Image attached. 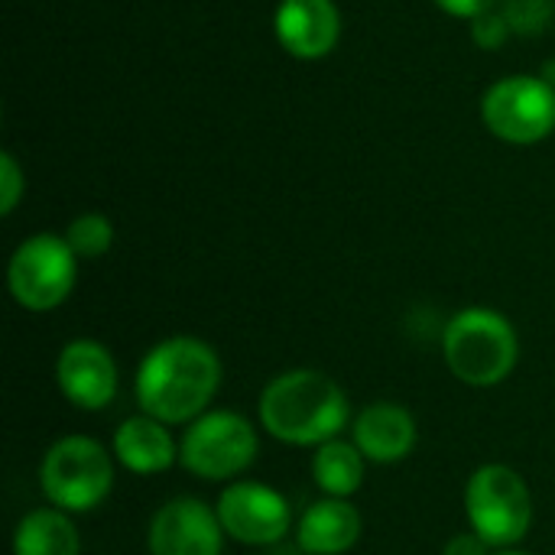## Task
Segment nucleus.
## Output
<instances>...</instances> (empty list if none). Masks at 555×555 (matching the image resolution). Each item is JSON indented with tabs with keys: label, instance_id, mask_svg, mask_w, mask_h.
Listing matches in <instances>:
<instances>
[{
	"label": "nucleus",
	"instance_id": "f257e3e1",
	"mask_svg": "<svg viewBox=\"0 0 555 555\" xmlns=\"http://www.w3.org/2000/svg\"><path fill=\"white\" fill-rule=\"evenodd\" d=\"M221 374V358L208 341L172 335L143 354L133 377V397L140 413L166 426H189L208 413Z\"/></svg>",
	"mask_w": 555,
	"mask_h": 555
},
{
	"label": "nucleus",
	"instance_id": "f03ea898",
	"mask_svg": "<svg viewBox=\"0 0 555 555\" xmlns=\"http://www.w3.org/2000/svg\"><path fill=\"white\" fill-rule=\"evenodd\" d=\"M267 436L296 449H319L351 426L348 393L335 377L315 367H293L276 374L257 403Z\"/></svg>",
	"mask_w": 555,
	"mask_h": 555
},
{
	"label": "nucleus",
	"instance_id": "7ed1b4c3",
	"mask_svg": "<svg viewBox=\"0 0 555 555\" xmlns=\"http://www.w3.org/2000/svg\"><path fill=\"white\" fill-rule=\"evenodd\" d=\"M442 358L455 380L485 390L504 384L517 371L520 338L504 312L472 306L446 322Z\"/></svg>",
	"mask_w": 555,
	"mask_h": 555
},
{
	"label": "nucleus",
	"instance_id": "20e7f679",
	"mask_svg": "<svg viewBox=\"0 0 555 555\" xmlns=\"http://www.w3.org/2000/svg\"><path fill=\"white\" fill-rule=\"evenodd\" d=\"M42 498L65 514H91L114 488V452L91 436H62L39 462Z\"/></svg>",
	"mask_w": 555,
	"mask_h": 555
},
{
	"label": "nucleus",
	"instance_id": "39448f33",
	"mask_svg": "<svg viewBox=\"0 0 555 555\" xmlns=\"http://www.w3.org/2000/svg\"><path fill=\"white\" fill-rule=\"evenodd\" d=\"M468 527L491 550H514L533 527V494L520 472L491 462L481 465L465 485Z\"/></svg>",
	"mask_w": 555,
	"mask_h": 555
},
{
	"label": "nucleus",
	"instance_id": "423d86ee",
	"mask_svg": "<svg viewBox=\"0 0 555 555\" xmlns=\"http://www.w3.org/2000/svg\"><path fill=\"white\" fill-rule=\"evenodd\" d=\"M260 452L257 426L234 410H208L182 429L179 465L198 481H234Z\"/></svg>",
	"mask_w": 555,
	"mask_h": 555
},
{
	"label": "nucleus",
	"instance_id": "0eeeda50",
	"mask_svg": "<svg viewBox=\"0 0 555 555\" xmlns=\"http://www.w3.org/2000/svg\"><path fill=\"white\" fill-rule=\"evenodd\" d=\"M78 280V257L59 234H33L20 241L7 263V286L20 309L52 312L59 309Z\"/></svg>",
	"mask_w": 555,
	"mask_h": 555
},
{
	"label": "nucleus",
	"instance_id": "6e6552de",
	"mask_svg": "<svg viewBox=\"0 0 555 555\" xmlns=\"http://www.w3.org/2000/svg\"><path fill=\"white\" fill-rule=\"evenodd\" d=\"M485 127L514 146H533L555 130V88L540 75H507L481 98Z\"/></svg>",
	"mask_w": 555,
	"mask_h": 555
},
{
	"label": "nucleus",
	"instance_id": "1a4fd4ad",
	"mask_svg": "<svg viewBox=\"0 0 555 555\" xmlns=\"http://www.w3.org/2000/svg\"><path fill=\"white\" fill-rule=\"evenodd\" d=\"M215 511L224 533L241 546H276L293 530L289 501L260 481H231Z\"/></svg>",
	"mask_w": 555,
	"mask_h": 555
},
{
	"label": "nucleus",
	"instance_id": "9d476101",
	"mask_svg": "<svg viewBox=\"0 0 555 555\" xmlns=\"http://www.w3.org/2000/svg\"><path fill=\"white\" fill-rule=\"evenodd\" d=\"M224 537L215 507L198 498H172L153 514L146 550L150 555H221Z\"/></svg>",
	"mask_w": 555,
	"mask_h": 555
},
{
	"label": "nucleus",
	"instance_id": "9b49d317",
	"mask_svg": "<svg viewBox=\"0 0 555 555\" xmlns=\"http://www.w3.org/2000/svg\"><path fill=\"white\" fill-rule=\"evenodd\" d=\"M55 384L72 406L85 413H98L111 406L117 397L120 387L117 361L107 351V345L94 338H72L62 345L55 358Z\"/></svg>",
	"mask_w": 555,
	"mask_h": 555
},
{
	"label": "nucleus",
	"instance_id": "f8f14e48",
	"mask_svg": "<svg viewBox=\"0 0 555 555\" xmlns=\"http://www.w3.org/2000/svg\"><path fill=\"white\" fill-rule=\"evenodd\" d=\"M273 33L293 59L315 62L338 46L341 13L335 0H280Z\"/></svg>",
	"mask_w": 555,
	"mask_h": 555
},
{
	"label": "nucleus",
	"instance_id": "ddd939ff",
	"mask_svg": "<svg viewBox=\"0 0 555 555\" xmlns=\"http://www.w3.org/2000/svg\"><path fill=\"white\" fill-rule=\"evenodd\" d=\"M416 439H420L416 416L390 400H377L351 420V442L374 465H397L410 459Z\"/></svg>",
	"mask_w": 555,
	"mask_h": 555
},
{
	"label": "nucleus",
	"instance_id": "4468645a",
	"mask_svg": "<svg viewBox=\"0 0 555 555\" xmlns=\"http://www.w3.org/2000/svg\"><path fill=\"white\" fill-rule=\"evenodd\" d=\"M364 533L361 511L345 498H322L309 504L296 524V546L306 555H345Z\"/></svg>",
	"mask_w": 555,
	"mask_h": 555
},
{
	"label": "nucleus",
	"instance_id": "2eb2a0df",
	"mask_svg": "<svg viewBox=\"0 0 555 555\" xmlns=\"http://www.w3.org/2000/svg\"><path fill=\"white\" fill-rule=\"evenodd\" d=\"M114 459L133 472V475H163L179 462V442L172 439L169 426L140 413L124 420L114 429V442H111Z\"/></svg>",
	"mask_w": 555,
	"mask_h": 555
},
{
	"label": "nucleus",
	"instance_id": "dca6fc26",
	"mask_svg": "<svg viewBox=\"0 0 555 555\" xmlns=\"http://www.w3.org/2000/svg\"><path fill=\"white\" fill-rule=\"evenodd\" d=\"M13 555H81L72 514L52 504L29 511L13 530Z\"/></svg>",
	"mask_w": 555,
	"mask_h": 555
},
{
	"label": "nucleus",
	"instance_id": "f3484780",
	"mask_svg": "<svg viewBox=\"0 0 555 555\" xmlns=\"http://www.w3.org/2000/svg\"><path fill=\"white\" fill-rule=\"evenodd\" d=\"M364 455L354 442L332 439L312 455V481L325 498H354L364 488Z\"/></svg>",
	"mask_w": 555,
	"mask_h": 555
},
{
	"label": "nucleus",
	"instance_id": "a211bd4d",
	"mask_svg": "<svg viewBox=\"0 0 555 555\" xmlns=\"http://www.w3.org/2000/svg\"><path fill=\"white\" fill-rule=\"evenodd\" d=\"M65 241H68V247L75 250V257H81V260H98V257H104V254L111 250V244H114V224H111V218H104V215H98V211H85V215H78V218L68 221Z\"/></svg>",
	"mask_w": 555,
	"mask_h": 555
},
{
	"label": "nucleus",
	"instance_id": "6ab92c4d",
	"mask_svg": "<svg viewBox=\"0 0 555 555\" xmlns=\"http://www.w3.org/2000/svg\"><path fill=\"white\" fill-rule=\"evenodd\" d=\"M501 10L520 36H540L555 23V0H504Z\"/></svg>",
	"mask_w": 555,
	"mask_h": 555
},
{
	"label": "nucleus",
	"instance_id": "aec40b11",
	"mask_svg": "<svg viewBox=\"0 0 555 555\" xmlns=\"http://www.w3.org/2000/svg\"><path fill=\"white\" fill-rule=\"evenodd\" d=\"M511 36H514V29H511V23H507L501 7H494V10H488V13L472 20V39H475L478 49H488V52L501 49Z\"/></svg>",
	"mask_w": 555,
	"mask_h": 555
},
{
	"label": "nucleus",
	"instance_id": "412c9836",
	"mask_svg": "<svg viewBox=\"0 0 555 555\" xmlns=\"http://www.w3.org/2000/svg\"><path fill=\"white\" fill-rule=\"evenodd\" d=\"M26 192V176L13 153H0V215L10 218Z\"/></svg>",
	"mask_w": 555,
	"mask_h": 555
},
{
	"label": "nucleus",
	"instance_id": "4be33fe9",
	"mask_svg": "<svg viewBox=\"0 0 555 555\" xmlns=\"http://www.w3.org/2000/svg\"><path fill=\"white\" fill-rule=\"evenodd\" d=\"M494 3H498V0H436L439 10H446V13L455 16V20H468V23H472L475 16L494 10Z\"/></svg>",
	"mask_w": 555,
	"mask_h": 555
},
{
	"label": "nucleus",
	"instance_id": "5701e85b",
	"mask_svg": "<svg viewBox=\"0 0 555 555\" xmlns=\"http://www.w3.org/2000/svg\"><path fill=\"white\" fill-rule=\"evenodd\" d=\"M442 555H491V546L475 530H465V533H455L442 546Z\"/></svg>",
	"mask_w": 555,
	"mask_h": 555
},
{
	"label": "nucleus",
	"instance_id": "b1692460",
	"mask_svg": "<svg viewBox=\"0 0 555 555\" xmlns=\"http://www.w3.org/2000/svg\"><path fill=\"white\" fill-rule=\"evenodd\" d=\"M540 78H546V81H550V85L555 88V59H546V62H543V68H540Z\"/></svg>",
	"mask_w": 555,
	"mask_h": 555
},
{
	"label": "nucleus",
	"instance_id": "393cba45",
	"mask_svg": "<svg viewBox=\"0 0 555 555\" xmlns=\"http://www.w3.org/2000/svg\"><path fill=\"white\" fill-rule=\"evenodd\" d=\"M494 555H530V553H520V550H501V553Z\"/></svg>",
	"mask_w": 555,
	"mask_h": 555
}]
</instances>
